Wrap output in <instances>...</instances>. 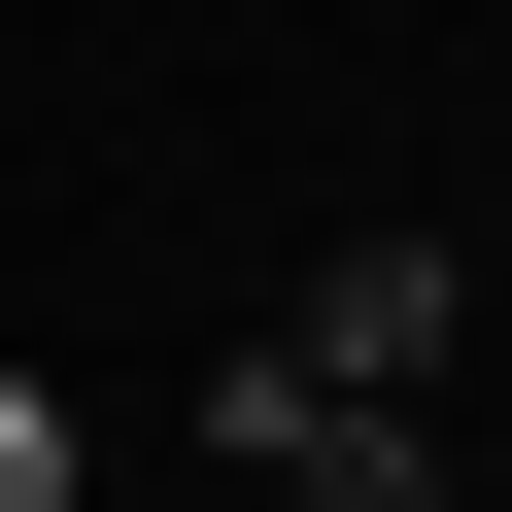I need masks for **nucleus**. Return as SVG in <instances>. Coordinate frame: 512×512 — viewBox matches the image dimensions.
I'll return each instance as SVG.
<instances>
[{
  "label": "nucleus",
  "mask_w": 512,
  "mask_h": 512,
  "mask_svg": "<svg viewBox=\"0 0 512 512\" xmlns=\"http://www.w3.org/2000/svg\"><path fill=\"white\" fill-rule=\"evenodd\" d=\"M239 342H274L308 410H444V342H478V274H444V239H342V274H274Z\"/></svg>",
  "instance_id": "1"
},
{
  "label": "nucleus",
  "mask_w": 512,
  "mask_h": 512,
  "mask_svg": "<svg viewBox=\"0 0 512 512\" xmlns=\"http://www.w3.org/2000/svg\"><path fill=\"white\" fill-rule=\"evenodd\" d=\"M205 478H239V512H444V410H308L274 342H239V376H205Z\"/></svg>",
  "instance_id": "2"
},
{
  "label": "nucleus",
  "mask_w": 512,
  "mask_h": 512,
  "mask_svg": "<svg viewBox=\"0 0 512 512\" xmlns=\"http://www.w3.org/2000/svg\"><path fill=\"white\" fill-rule=\"evenodd\" d=\"M69 478H103V444H69V376L0 342V512H69Z\"/></svg>",
  "instance_id": "3"
}]
</instances>
